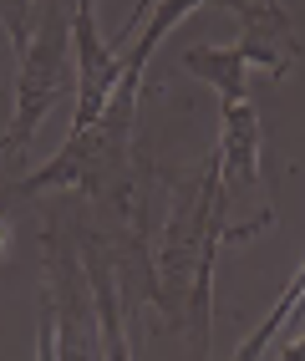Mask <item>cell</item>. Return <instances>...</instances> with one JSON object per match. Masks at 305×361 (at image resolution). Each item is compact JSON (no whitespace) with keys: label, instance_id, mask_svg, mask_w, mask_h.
<instances>
[{"label":"cell","instance_id":"cell-1","mask_svg":"<svg viewBox=\"0 0 305 361\" xmlns=\"http://www.w3.org/2000/svg\"><path fill=\"white\" fill-rule=\"evenodd\" d=\"M20 71H15V112H11V133L0 137V148H26L36 137V128L46 123L66 92H77V77H72V11L56 6L46 11V20L31 31V46L15 56Z\"/></svg>","mask_w":305,"mask_h":361},{"label":"cell","instance_id":"cell-2","mask_svg":"<svg viewBox=\"0 0 305 361\" xmlns=\"http://www.w3.org/2000/svg\"><path fill=\"white\" fill-rule=\"evenodd\" d=\"M72 66H77V102H72V133L92 128L112 102L123 82V51L102 41L97 31V0H77L72 11Z\"/></svg>","mask_w":305,"mask_h":361},{"label":"cell","instance_id":"cell-3","mask_svg":"<svg viewBox=\"0 0 305 361\" xmlns=\"http://www.w3.org/2000/svg\"><path fill=\"white\" fill-rule=\"evenodd\" d=\"M219 209H239L244 194H260L265 178H260V112L244 102H224L219 107Z\"/></svg>","mask_w":305,"mask_h":361},{"label":"cell","instance_id":"cell-4","mask_svg":"<svg viewBox=\"0 0 305 361\" xmlns=\"http://www.w3.org/2000/svg\"><path fill=\"white\" fill-rule=\"evenodd\" d=\"M249 66H270L280 77V71L290 66V56L270 41H254V36H239V46H189V51H183V71L204 77L219 92V102H244L249 97V87H244Z\"/></svg>","mask_w":305,"mask_h":361},{"label":"cell","instance_id":"cell-5","mask_svg":"<svg viewBox=\"0 0 305 361\" xmlns=\"http://www.w3.org/2000/svg\"><path fill=\"white\" fill-rule=\"evenodd\" d=\"M31 0H0V26H6V36H11V46H15V56L31 46Z\"/></svg>","mask_w":305,"mask_h":361}]
</instances>
